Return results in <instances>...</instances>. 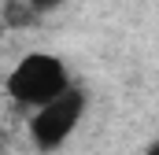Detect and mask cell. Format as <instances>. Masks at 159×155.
Instances as JSON below:
<instances>
[{"label": "cell", "instance_id": "6da1fadb", "mask_svg": "<svg viewBox=\"0 0 159 155\" xmlns=\"http://www.w3.org/2000/svg\"><path fill=\"white\" fill-rule=\"evenodd\" d=\"M67 89H74V85H70V74H67L63 59H56L48 52H30L7 74V96L19 107H34V111L59 100Z\"/></svg>", "mask_w": 159, "mask_h": 155}, {"label": "cell", "instance_id": "7a4b0ae2", "mask_svg": "<svg viewBox=\"0 0 159 155\" xmlns=\"http://www.w3.org/2000/svg\"><path fill=\"white\" fill-rule=\"evenodd\" d=\"M81 115H85V92L81 89H67L59 100L44 104V107H37L30 115V140L41 152H56L78 129Z\"/></svg>", "mask_w": 159, "mask_h": 155}, {"label": "cell", "instance_id": "3957f363", "mask_svg": "<svg viewBox=\"0 0 159 155\" xmlns=\"http://www.w3.org/2000/svg\"><path fill=\"white\" fill-rule=\"evenodd\" d=\"M41 19L34 15L30 0H4V26L7 30H26V26H37Z\"/></svg>", "mask_w": 159, "mask_h": 155}, {"label": "cell", "instance_id": "277c9868", "mask_svg": "<svg viewBox=\"0 0 159 155\" xmlns=\"http://www.w3.org/2000/svg\"><path fill=\"white\" fill-rule=\"evenodd\" d=\"M59 4H63V0H30V7H34V15H37V19L52 15V11H59Z\"/></svg>", "mask_w": 159, "mask_h": 155}, {"label": "cell", "instance_id": "5b68a950", "mask_svg": "<svg viewBox=\"0 0 159 155\" xmlns=\"http://www.w3.org/2000/svg\"><path fill=\"white\" fill-rule=\"evenodd\" d=\"M144 155H159V140H152V144L144 148Z\"/></svg>", "mask_w": 159, "mask_h": 155}]
</instances>
